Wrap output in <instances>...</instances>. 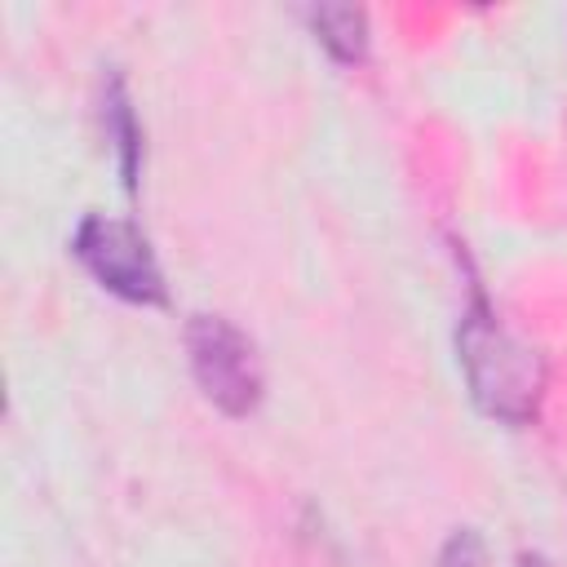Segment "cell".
<instances>
[{
	"label": "cell",
	"mask_w": 567,
	"mask_h": 567,
	"mask_svg": "<svg viewBox=\"0 0 567 567\" xmlns=\"http://www.w3.org/2000/svg\"><path fill=\"white\" fill-rule=\"evenodd\" d=\"M514 567H554V563H549L540 549H523V554L514 558Z\"/></svg>",
	"instance_id": "cell-7"
},
{
	"label": "cell",
	"mask_w": 567,
	"mask_h": 567,
	"mask_svg": "<svg viewBox=\"0 0 567 567\" xmlns=\"http://www.w3.org/2000/svg\"><path fill=\"white\" fill-rule=\"evenodd\" d=\"M456 363L465 372L470 399L483 416L501 425H527L545 399V359L518 332L501 323L483 292L470 297L456 323Z\"/></svg>",
	"instance_id": "cell-1"
},
{
	"label": "cell",
	"mask_w": 567,
	"mask_h": 567,
	"mask_svg": "<svg viewBox=\"0 0 567 567\" xmlns=\"http://www.w3.org/2000/svg\"><path fill=\"white\" fill-rule=\"evenodd\" d=\"M434 567H487V545L474 527H456L447 532V540L439 545Z\"/></svg>",
	"instance_id": "cell-6"
},
{
	"label": "cell",
	"mask_w": 567,
	"mask_h": 567,
	"mask_svg": "<svg viewBox=\"0 0 567 567\" xmlns=\"http://www.w3.org/2000/svg\"><path fill=\"white\" fill-rule=\"evenodd\" d=\"M186 359L199 394L221 416H252L266 399V372L252 337L235 328L226 315H190L186 319Z\"/></svg>",
	"instance_id": "cell-2"
},
{
	"label": "cell",
	"mask_w": 567,
	"mask_h": 567,
	"mask_svg": "<svg viewBox=\"0 0 567 567\" xmlns=\"http://www.w3.org/2000/svg\"><path fill=\"white\" fill-rule=\"evenodd\" d=\"M71 252L93 275V284H102L111 297H120L128 306H164L168 301L159 257H155L151 239L142 235V226L128 217L84 213L71 235Z\"/></svg>",
	"instance_id": "cell-3"
},
{
	"label": "cell",
	"mask_w": 567,
	"mask_h": 567,
	"mask_svg": "<svg viewBox=\"0 0 567 567\" xmlns=\"http://www.w3.org/2000/svg\"><path fill=\"white\" fill-rule=\"evenodd\" d=\"M301 18L315 31V40L332 53V62L354 66V62L368 58V44H372L368 9H359V4H310V9H301Z\"/></svg>",
	"instance_id": "cell-5"
},
{
	"label": "cell",
	"mask_w": 567,
	"mask_h": 567,
	"mask_svg": "<svg viewBox=\"0 0 567 567\" xmlns=\"http://www.w3.org/2000/svg\"><path fill=\"white\" fill-rule=\"evenodd\" d=\"M102 124H106V142L115 146V164H120V182L133 195L137 177H142V124L128 97V84L120 71H111L102 80Z\"/></svg>",
	"instance_id": "cell-4"
}]
</instances>
